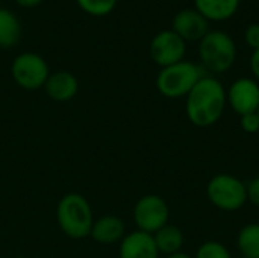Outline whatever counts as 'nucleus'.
<instances>
[{
  "label": "nucleus",
  "mask_w": 259,
  "mask_h": 258,
  "mask_svg": "<svg viewBox=\"0 0 259 258\" xmlns=\"http://www.w3.org/2000/svg\"><path fill=\"white\" fill-rule=\"evenodd\" d=\"M226 91L215 78H200L187 96V116L194 126L208 128L220 120L226 106Z\"/></svg>",
  "instance_id": "f257e3e1"
},
{
  "label": "nucleus",
  "mask_w": 259,
  "mask_h": 258,
  "mask_svg": "<svg viewBox=\"0 0 259 258\" xmlns=\"http://www.w3.org/2000/svg\"><path fill=\"white\" fill-rule=\"evenodd\" d=\"M56 222L67 237L85 239L94 224L93 208L80 193H67L56 205Z\"/></svg>",
  "instance_id": "f03ea898"
},
{
  "label": "nucleus",
  "mask_w": 259,
  "mask_h": 258,
  "mask_svg": "<svg viewBox=\"0 0 259 258\" xmlns=\"http://www.w3.org/2000/svg\"><path fill=\"white\" fill-rule=\"evenodd\" d=\"M202 65L212 73L228 71L237 59V46L223 30H209L199 44Z\"/></svg>",
  "instance_id": "7ed1b4c3"
},
{
  "label": "nucleus",
  "mask_w": 259,
  "mask_h": 258,
  "mask_svg": "<svg viewBox=\"0 0 259 258\" xmlns=\"http://www.w3.org/2000/svg\"><path fill=\"white\" fill-rule=\"evenodd\" d=\"M200 78L203 76L199 65L191 61H181L161 68L156 76V88L162 96L168 99H178L188 96Z\"/></svg>",
  "instance_id": "20e7f679"
},
{
  "label": "nucleus",
  "mask_w": 259,
  "mask_h": 258,
  "mask_svg": "<svg viewBox=\"0 0 259 258\" xmlns=\"http://www.w3.org/2000/svg\"><path fill=\"white\" fill-rule=\"evenodd\" d=\"M206 196L222 211H237L247 202L246 184L226 173L215 175L206 187Z\"/></svg>",
  "instance_id": "39448f33"
},
{
  "label": "nucleus",
  "mask_w": 259,
  "mask_h": 258,
  "mask_svg": "<svg viewBox=\"0 0 259 258\" xmlns=\"http://www.w3.org/2000/svg\"><path fill=\"white\" fill-rule=\"evenodd\" d=\"M12 79L23 90H38L42 88L47 78L50 76V68L47 61L33 52H24L14 58L11 65Z\"/></svg>",
  "instance_id": "423d86ee"
},
{
  "label": "nucleus",
  "mask_w": 259,
  "mask_h": 258,
  "mask_svg": "<svg viewBox=\"0 0 259 258\" xmlns=\"http://www.w3.org/2000/svg\"><path fill=\"white\" fill-rule=\"evenodd\" d=\"M170 210L164 198L158 195H146L138 199L134 208V220L140 231L155 234L168 224Z\"/></svg>",
  "instance_id": "0eeeda50"
},
{
  "label": "nucleus",
  "mask_w": 259,
  "mask_h": 258,
  "mask_svg": "<svg viewBox=\"0 0 259 258\" xmlns=\"http://www.w3.org/2000/svg\"><path fill=\"white\" fill-rule=\"evenodd\" d=\"M187 43L171 29L158 32L150 41V56L161 68L184 61Z\"/></svg>",
  "instance_id": "6e6552de"
},
{
  "label": "nucleus",
  "mask_w": 259,
  "mask_h": 258,
  "mask_svg": "<svg viewBox=\"0 0 259 258\" xmlns=\"http://www.w3.org/2000/svg\"><path fill=\"white\" fill-rule=\"evenodd\" d=\"M226 99L232 109L240 114H252L259 108V84L249 78H240L226 91Z\"/></svg>",
  "instance_id": "1a4fd4ad"
},
{
  "label": "nucleus",
  "mask_w": 259,
  "mask_h": 258,
  "mask_svg": "<svg viewBox=\"0 0 259 258\" xmlns=\"http://www.w3.org/2000/svg\"><path fill=\"white\" fill-rule=\"evenodd\" d=\"M171 30L176 32L185 43L200 41L209 32V21L197 9L187 8L173 17Z\"/></svg>",
  "instance_id": "9d476101"
},
{
  "label": "nucleus",
  "mask_w": 259,
  "mask_h": 258,
  "mask_svg": "<svg viewBox=\"0 0 259 258\" xmlns=\"http://www.w3.org/2000/svg\"><path fill=\"white\" fill-rule=\"evenodd\" d=\"M118 255L120 258H159V251L152 234L137 230L123 237Z\"/></svg>",
  "instance_id": "9b49d317"
},
{
  "label": "nucleus",
  "mask_w": 259,
  "mask_h": 258,
  "mask_svg": "<svg viewBox=\"0 0 259 258\" xmlns=\"http://www.w3.org/2000/svg\"><path fill=\"white\" fill-rule=\"evenodd\" d=\"M42 88L52 100L68 102L77 94L79 81L73 73L67 70H59V71L50 73Z\"/></svg>",
  "instance_id": "f8f14e48"
},
{
  "label": "nucleus",
  "mask_w": 259,
  "mask_h": 258,
  "mask_svg": "<svg viewBox=\"0 0 259 258\" xmlns=\"http://www.w3.org/2000/svg\"><path fill=\"white\" fill-rule=\"evenodd\" d=\"M126 236L124 222L114 214H106L94 219L90 237L100 245H114L123 240Z\"/></svg>",
  "instance_id": "ddd939ff"
},
{
  "label": "nucleus",
  "mask_w": 259,
  "mask_h": 258,
  "mask_svg": "<svg viewBox=\"0 0 259 258\" xmlns=\"http://www.w3.org/2000/svg\"><path fill=\"white\" fill-rule=\"evenodd\" d=\"M241 0H194L197 9L208 21H225L234 17Z\"/></svg>",
  "instance_id": "4468645a"
},
{
  "label": "nucleus",
  "mask_w": 259,
  "mask_h": 258,
  "mask_svg": "<svg viewBox=\"0 0 259 258\" xmlns=\"http://www.w3.org/2000/svg\"><path fill=\"white\" fill-rule=\"evenodd\" d=\"M152 236H153V240L159 254H165L167 257L181 252L184 246V234L175 225L167 224L165 227H162Z\"/></svg>",
  "instance_id": "2eb2a0df"
},
{
  "label": "nucleus",
  "mask_w": 259,
  "mask_h": 258,
  "mask_svg": "<svg viewBox=\"0 0 259 258\" xmlns=\"http://www.w3.org/2000/svg\"><path fill=\"white\" fill-rule=\"evenodd\" d=\"M21 35V24L18 17L6 9L0 8V49L14 47Z\"/></svg>",
  "instance_id": "dca6fc26"
},
{
  "label": "nucleus",
  "mask_w": 259,
  "mask_h": 258,
  "mask_svg": "<svg viewBox=\"0 0 259 258\" xmlns=\"http://www.w3.org/2000/svg\"><path fill=\"white\" fill-rule=\"evenodd\" d=\"M243 258H259V224L246 225L237 239Z\"/></svg>",
  "instance_id": "f3484780"
},
{
  "label": "nucleus",
  "mask_w": 259,
  "mask_h": 258,
  "mask_svg": "<svg viewBox=\"0 0 259 258\" xmlns=\"http://www.w3.org/2000/svg\"><path fill=\"white\" fill-rule=\"evenodd\" d=\"M76 3L83 12L93 17H105L114 11L117 0H76Z\"/></svg>",
  "instance_id": "a211bd4d"
},
{
  "label": "nucleus",
  "mask_w": 259,
  "mask_h": 258,
  "mask_svg": "<svg viewBox=\"0 0 259 258\" xmlns=\"http://www.w3.org/2000/svg\"><path fill=\"white\" fill-rule=\"evenodd\" d=\"M196 258H232L229 249L220 242H205L196 252Z\"/></svg>",
  "instance_id": "6ab92c4d"
},
{
  "label": "nucleus",
  "mask_w": 259,
  "mask_h": 258,
  "mask_svg": "<svg viewBox=\"0 0 259 258\" xmlns=\"http://www.w3.org/2000/svg\"><path fill=\"white\" fill-rule=\"evenodd\" d=\"M244 41L253 50L259 49V23H252L244 30Z\"/></svg>",
  "instance_id": "aec40b11"
},
{
  "label": "nucleus",
  "mask_w": 259,
  "mask_h": 258,
  "mask_svg": "<svg viewBox=\"0 0 259 258\" xmlns=\"http://www.w3.org/2000/svg\"><path fill=\"white\" fill-rule=\"evenodd\" d=\"M241 128L247 134H256L259 131V117L256 113L241 116Z\"/></svg>",
  "instance_id": "412c9836"
},
{
  "label": "nucleus",
  "mask_w": 259,
  "mask_h": 258,
  "mask_svg": "<svg viewBox=\"0 0 259 258\" xmlns=\"http://www.w3.org/2000/svg\"><path fill=\"white\" fill-rule=\"evenodd\" d=\"M246 190H247V201L259 207V176L252 179L249 184H246Z\"/></svg>",
  "instance_id": "4be33fe9"
},
{
  "label": "nucleus",
  "mask_w": 259,
  "mask_h": 258,
  "mask_svg": "<svg viewBox=\"0 0 259 258\" xmlns=\"http://www.w3.org/2000/svg\"><path fill=\"white\" fill-rule=\"evenodd\" d=\"M250 68H252V73L255 75V78L259 81V49L253 50V53L250 56Z\"/></svg>",
  "instance_id": "5701e85b"
},
{
  "label": "nucleus",
  "mask_w": 259,
  "mask_h": 258,
  "mask_svg": "<svg viewBox=\"0 0 259 258\" xmlns=\"http://www.w3.org/2000/svg\"><path fill=\"white\" fill-rule=\"evenodd\" d=\"M15 3L21 8H35L42 3V0H15Z\"/></svg>",
  "instance_id": "b1692460"
},
{
  "label": "nucleus",
  "mask_w": 259,
  "mask_h": 258,
  "mask_svg": "<svg viewBox=\"0 0 259 258\" xmlns=\"http://www.w3.org/2000/svg\"><path fill=\"white\" fill-rule=\"evenodd\" d=\"M167 258H191L190 255L184 254V252H178V254H173V255H168Z\"/></svg>",
  "instance_id": "393cba45"
},
{
  "label": "nucleus",
  "mask_w": 259,
  "mask_h": 258,
  "mask_svg": "<svg viewBox=\"0 0 259 258\" xmlns=\"http://www.w3.org/2000/svg\"><path fill=\"white\" fill-rule=\"evenodd\" d=\"M14 258H29V257H21V255H20V257H14Z\"/></svg>",
  "instance_id": "a878e982"
},
{
  "label": "nucleus",
  "mask_w": 259,
  "mask_h": 258,
  "mask_svg": "<svg viewBox=\"0 0 259 258\" xmlns=\"http://www.w3.org/2000/svg\"><path fill=\"white\" fill-rule=\"evenodd\" d=\"M256 114H258V117H259V108H258V111H256Z\"/></svg>",
  "instance_id": "bb28decb"
},
{
  "label": "nucleus",
  "mask_w": 259,
  "mask_h": 258,
  "mask_svg": "<svg viewBox=\"0 0 259 258\" xmlns=\"http://www.w3.org/2000/svg\"><path fill=\"white\" fill-rule=\"evenodd\" d=\"M258 224H259V214H258Z\"/></svg>",
  "instance_id": "cd10ccee"
}]
</instances>
